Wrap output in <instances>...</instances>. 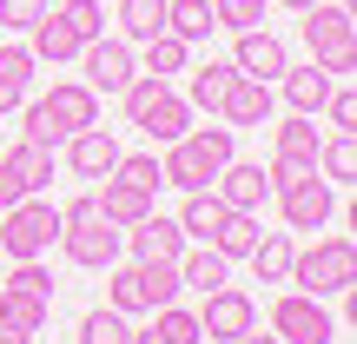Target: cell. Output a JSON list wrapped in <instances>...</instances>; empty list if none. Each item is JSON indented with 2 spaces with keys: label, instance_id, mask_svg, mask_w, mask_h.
<instances>
[{
  "label": "cell",
  "instance_id": "obj_34",
  "mask_svg": "<svg viewBox=\"0 0 357 344\" xmlns=\"http://www.w3.org/2000/svg\"><path fill=\"white\" fill-rule=\"evenodd\" d=\"M153 331L166 338V344H205L199 338V311H185L178 298H172V305H159V324H153Z\"/></svg>",
  "mask_w": 357,
  "mask_h": 344
},
{
  "label": "cell",
  "instance_id": "obj_26",
  "mask_svg": "<svg viewBox=\"0 0 357 344\" xmlns=\"http://www.w3.org/2000/svg\"><path fill=\"white\" fill-rule=\"evenodd\" d=\"M212 0H166V33H178L185 47H199V40H212Z\"/></svg>",
  "mask_w": 357,
  "mask_h": 344
},
{
  "label": "cell",
  "instance_id": "obj_6",
  "mask_svg": "<svg viewBox=\"0 0 357 344\" xmlns=\"http://www.w3.org/2000/svg\"><path fill=\"white\" fill-rule=\"evenodd\" d=\"M60 245H66V258H73L79 271H106L126 252V232L106 212H86V218H60Z\"/></svg>",
  "mask_w": 357,
  "mask_h": 344
},
{
  "label": "cell",
  "instance_id": "obj_28",
  "mask_svg": "<svg viewBox=\"0 0 357 344\" xmlns=\"http://www.w3.org/2000/svg\"><path fill=\"white\" fill-rule=\"evenodd\" d=\"M218 218H225V199H218L212 186H205V192H185V212H178V232H185V239L205 245L218 232Z\"/></svg>",
  "mask_w": 357,
  "mask_h": 344
},
{
  "label": "cell",
  "instance_id": "obj_30",
  "mask_svg": "<svg viewBox=\"0 0 357 344\" xmlns=\"http://www.w3.org/2000/svg\"><path fill=\"white\" fill-rule=\"evenodd\" d=\"M139 47H146V73H153V80H172V73H185V40H178V33H153V40H139Z\"/></svg>",
  "mask_w": 357,
  "mask_h": 344
},
{
  "label": "cell",
  "instance_id": "obj_14",
  "mask_svg": "<svg viewBox=\"0 0 357 344\" xmlns=\"http://www.w3.org/2000/svg\"><path fill=\"white\" fill-rule=\"evenodd\" d=\"M231 66H238L245 80H265V87H271V80H278L291 60H284V40L271 33V27H245V33H238V53H231Z\"/></svg>",
  "mask_w": 357,
  "mask_h": 344
},
{
  "label": "cell",
  "instance_id": "obj_31",
  "mask_svg": "<svg viewBox=\"0 0 357 344\" xmlns=\"http://www.w3.org/2000/svg\"><path fill=\"white\" fill-rule=\"evenodd\" d=\"M13 172L26 179V192H47V179H53V146H40V140H26L20 133V146H13Z\"/></svg>",
  "mask_w": 357,
  "mask_h": 344
},
{
  "label": "cell",
  "instance_id": "obj_15",
  "mask_svg": "<svg viewBox=\"0 0 357 344\" xmlns=\"http://www.w3.org/2000/svg\"><path fill=\"white\" fill-rule=\"evenodd\" d=\"M119 166V140L106 126H79L73 140H66V172L73 179H106Z\"/></svg>",
  "mask_w": 357,
  "mask_h": 344
},
{
  "label": "cell",
  "instance_id": "obj_27",
  "mask_svg": "<svg viewBox=\"0 0 357 344\" xmlns=\"http://www.w3.org/2000/svg\"><path fill=\"white\" fill-rule=\"evenodd\" d=\"M153 33H166V0H119V40L139 47Z\"/></svg>",
  "mask_w": 357,
  "mask_h": 344
},
{
  "label": "cell",
  "instance_id": "obj_12",
  "mask_svg": "<svg viewBox=\"0 0 357 344\" xmlns=\"http://www.w3.org/2000/svg\"><path fill=\"white\" fill-rule=\"evenodd\" d=\"M79 60H86V87H93V93H119L132 73H139L132 47H126V40H106V33L86 40V47H79Z\"/></svg>",
  "mask_w": 357,
  "mask_h": 344
},
{
  "label": "cell",
  "instance_id": "obj_17",
  "mask_svg": "<svg viewBox=\"0 0 357 344\" xmlns=\"http://www.w3.org/2000/svg\"><path fill=\"white\" fill-rule=\"evenodd\" d=\"M218 119H225L231 133H238V126H265V119H271V87L238 73V80L225 87V100H218Z\"/></svg>",
  "mask_w": 357,
  "mask_h": 344
},
{
  "label": "cell",
  "instance_id": "obj_41",
  "mask_svg": "<svg viewBox=\"0 0 357 344\" xmlns=\"http://www.w3.org/2000/svg\"><path fill=\"white\" fill-rule=\"evenodd\" d=\"M13 199H26V179L13 172V159H7V153H0V212H7Z\"/></svg>",
  "mask_w": 357,
  "mask_h": 344
},
{
  "label": "cell",
  "instance_id": "obj_4",
  "mask_svg": "<svg viewBox=\"0 0 357 344\" xmlns=\"http://www.w3.org/2000/svg\"><path fill=\"white\" fill-rule=\"evenodd\" d=\"M305 47L318 66H331L337 80L357 73V7L351 0H337V7H305Z\"/></svg>",
  "mask_w": 357,
  "mask_h": 344
},
{
  "label": "cell",
  "instance_id": "obj_16",
  "mask_svg": "<svg viewBox=\"0 0 357 344\" xmlns=\"http://www.w3.org/2000/svg\"><path fill=\"white\" fill-rule=\"evenodd\" d=\"M132 126H139V133H146L153 146H172V140H185V126H192V106H185V93L159 87L153 100H146V113L132 119Z\"/></svg>",
  "mask_w": 357,
  "mask_h": 344
},
{
  "label": "cell",
  "instance_id": "obj_36",
  "mask_svg": "<svg viewBox=\"0 0 357 344\" xmlns=\"http://www.w3.org/2000/svg\"><path fill=\"white\" fill-rule=\"evenodd\" d=\"M113 179H126V186H139V192H159V186H166V179H159V153H119Z\"/></svg>",
  "mask_w": 357,
  "mask_h": 344
},
{
  "label": "cell",
  "instance_id": "obj_45",
  "mask_svg": "<svg viewBox=\"0 0 357 344\" xmlns=\"http://www.w3.org/2000/svg\"><path fill=\"white\" fill-rule=\"evenodd\" d=\"M132 344H166V338H159V331H132Z\"/></svg>",
  "mask_w": 357,
  "mask_h": 344
},
{
  "label": "cell",
  "instance_id": "obj_20",
  "mask_svg": "<svg viewBox=\"0 0 357 344\" xmlns=\"http://www.w3.org/2000/svg\"><path fill=\"white\" fill-rule=\"evenodd\" d=\"M47 318H53V298L20 292V285H0V324H13V331L40 338V331H47Z\"/></svg>",
  "mask_w": 357,
  "mask_h": 344
},
{
  "label": "cell",
  "instance_id": "obj_44",
  "mask_svg": "<svg viewBox=\"0 0 357 344\" xmlns=\"http://www.w3.org/2000/svg\"><path fill=\"white\" fill-rule=\"evenodd\" d=\"M231 344H278V338H265V331L252 324V331H245V338H231Z\"/></svg>",
  "mask_w": 357,
  "mask_h": 344
},
{
  "label": "cell",
  "instance_id": "obj_43",
  "mask_svg": "<svg viewBox=\"0 0 357 344\" xmlns=\"http://www.w3.org/2000/svg\"><path fill=\"white\" fill-rule=\"evenodd\" d=\"M0 344H33L26 331H13V324H0Z\"/></svg>",
  "mask_w": 357,
  "mask_h": 344
},
{
  "label": "cell",
  "instance_id": "obj_25",
  "mask_svg": "<svg viewBox=\"0 0 357 344\" xmlns=\"http://www.w3.org/2000/svg\"><path fill=\"white\" fill-rule=\"evenodd\" d=\"M26 33H33V47H26V53H33V60H53V66H60V60H73V53H79V40H73V27H66L60 20V13H40V20L33 27H26Z\"/></svg>",
  "mask_w": 357,
  "mask_h": 344
},
{
  "label": "cell",
  "instance_id": "obj_5",
  "mask_svg": "<svg viewBox=\"0 0 357 344\" xmlns=\"http://www.w3.org/2000/svg\"><path fill=\"white\" fill-rule=\"evenodd\" d=\"M53 239H60V205L40 199V192H26L0 212V252L7 258H40Z\"/></svg>",
  "mask_w": 357,
  "mask_h": 344
},
{
  "label": "cell",
  "instance_id": "obj_46",
  "mask_svg": "<svg viewBox=\"0 0 357 344\" xmlns=\"http://www.w3.org/2000/svg\"><path fill=\"white\" fill-rule=\"evenodd\" d=\"M278 7H291V13H305V7H318V0H278Z\"/></svg>",
  "mask_w": 357,
  "mask_h": 344
},
{
  "label": "cell",
  "instance_id": "obj_18",
  "mask_svg": "<svg viewBox=\"0 0 357 344\" xmlns=\"http://www.w3.org/2000/svg\"><path fill=\"white\" fill-rule=\"evenodd\" d=\"M278 87H284V100H291V113H318V106L331 100L337 73L311 60V66H284V73H278Z\"/></svg>",
  "mask_w": 357,
  "mask_h": 344
},
{
  "label": "cell",
  "instance_id": "obj_2",
  "mask_svg": "<svg viewBox=\"0 0 357 344\" xmlns=\"http://www.w3.org/2000/svg\"><path fill=\"white\" fill-rule=\"evenodd\" d=\"M298 292L311 298H351L357 292V239H344V232H324L311 252H291V278Z\"/></svg>",
  "mask_w": 357,
  "mask_h": 344
},
{
  "label": "cell",
  "instance_id": "obj_11",
  "mask_svg": "<svg viewBox=\"0 0 357 344\" xmlns=\"http://www.w3.org/2000/svg\"><path fill=\"white\" fill-rule=\"evenodd\" d=\"M178 252H185V232H178V218H159L146 212L139 225H126V252L132 265H178Z\"/></svg>",
  "mask_w": 357,
  "mask_h": 344
},
{
  "label": "cell",
  "instance_id": "obj_8",
  "mask_svg": "<svg viewBox=\"0 0 357 344\" xmlns=\"http://www.w3.org/2000/svg\"><path fill=\"white\" fill-rule=\"evenodd\" d=\"M318 126H311V113H291L278 133H271V186H291V179L318 172Z\"/></svg>",
  "mask_w": 357,
  "mask_h": 344
},
{
  "label": "cell",
  "instance_id": "obj_24",
  "mask_svg": "<svg viewBox=\"0 0 357 344\" xmlns=\"http://www.w3.org/2000/svg\"><path fill=\"white\" fill-rule=\"evenodd\" d=\"M291 252H298L291 232H258V245H252L245 258H252L258 285H284V278H291Z\"/></svg>",
  "mask_w": 357,
  "mask_h": 344
},
{
  "label": "cell",
  "instance_id": "obj_21",
  "mask_svg": "<svg viewBox=\"0 0 357 344\" xmlns=\"http://www.w3.org/2000/svg\"><path fill=\"white\" fill-rule=\"evenodd\" d=\"M178 285H192V292H218V285H231V258L212 252V245H185V252H178Z\"/></svg>",
  "mask_w": 357,
  "mask_h": 344
},
{
  "label": "cell",
  "instance_id": "obj_22",
  "mask_svg": "<svg viewBox=\"0 0 357 344\" xmlns=\"http://www.w3.org/2000/svg\"><path fill=\"white\" fill-rule=\"evenodd\" d=\"M93 199H100V212L113 218L119 232H126V225H139V218L153 212V199H159V192H139V186H126V179H113V172H106V192H93Z\"/></svg>",
  "mask_w": 357,
  "mask_h": 344
},
{
  "label": "cell",
  "instance_id": "obj_35",
  "mask_svg": "<svg viewBox=\"0 0 357 344\" xmlns=\"http://www.w3.org/2000/svg\"><path fill=\"white\" fill-rule=\"evenodd\" d=\"M60 20L73 27V40H79V47L106 33V7H100V0H66V7H60Z\"/></svg>",
  "mask_w": 357,
  "mask_h": 344
},
{
  "label": "cell",
  "instance_id": "obj_9",
  "mask_svg": "<svg viewBox=\"0 0 357 344\" xmlns=\"http://www.w3.org/2000/svg\"><path fill=\"white\" fill-rule=\"evenodd\" d=\"M271 192H278V212H284L291 232H324L331 212H337V192H331L324 172H305V179H291V186H271Z\"/></svg>",
  "mask_w": 357,
  "mask_h": 344
},
{
  "label": "cell",
  "instance_id": "obj_7",
  "mask_svg": "<svg viewBox=\"0 0 357 344\" xmlns=\"http://www.w3.org/2000/svg\"><path fill=\"white\" fill-rule=\"evenodd\" d=\"M271 338H278V344H331L337 324H331V311H324V298L284 292L278 305H271Z\"/></svg>",
  "mask_w": 357,
  "mask_h": 344
},
{
  "label": "cell",
  "instance_id": "obj_32",
  "mask_svg": "<svg viewBox=\"0 0 357 344\" xmlns=\"http://www.w3.org/2000/svg\"><path fill=\"white\" fill-rule=\"evenodd\" d=\"M79 344H132V324H126V311H113V305L86 311V318H79Z\"/></svg>",
  "mask_w": 357,
  "mask_h": 344
},
{
  "label": "cell",
  "instance_id": "obj_23",
  "mask_svg": "<svg viewBox=\"0 0 357 344\" xmlns=\"http://www.w3.org/2000/svg\"><path fill=\"white\" fill-rule=\"evenodd\" d=\"M231 80H238V66H231V60H205V66H192V80H185V106H192V113H218V100H225Z\"/></svg>",
  "mask_w": 357,
  "mask_h": 344
},
{
  "label": "cell",
  "instance_id": "obj_37",
  "mask_svg": "<svg viewBox=\"0 0 357 344\" xmlns=\"http://www.w3.org/2000/svg\"><path fill=\"white\" fill-rule=\"evenodd\" d=\"M212 20L225 27V33H245V27L265 20V0H212Z\"/></svg>",
  "mask_w": 357,
  "mask_h": 344
},
{
  "label": "cell",
  "instance_id": "obj_40",
  "mask_svg": "<svg viewBox=\"0 0 357 344\" xmlns=\"http://www.w3.org/2000/svg\"><path fill=\"white\" fill-rule=\"evenodd\" d=\"M40 13H47V0H0V27H7V33H26Z\"/></svg>",
  "mask_w": 357,
  "mask_h": 344
},
{
  "label": "cell",
  "instance_id": "obj_13",
  "mask_svg": "<svg viewBox=\"0 0 357 344\" xmlns=\"http://www.w3.org/2000/svg\"><path fill=\"white\" fill-rule=\"evenodd\" d=\"M212 192L225 199V212H258V205L271 199V172L265 166H245V159H225L212 179Z\"/></svg>",
  "mask_w": 357,
  "mask_h": 344
},
{
  "label": "cell",
  "instance_id": "obj_39",
  "mask_svg": "<svg viewBox=\"0 0 357 344\" xmlns=\"http://www.w3.org/2000/svg\"><path fill=\"white\" fill-rule=\"evenodd\" d=\"M318 113H331L337 133H357V93H351V87H331V100H324Z\"/></svg>",
  "mask_w": 357,
  "mask_h": 344
},
{
  "label": "cell",
  "instance_id": "obj_10",
  "mask_svg": "<svg viewBox=\"0 0 357 344\" xmlns=\"http://www.w3.org/2000/svg\"><path fill=\"white\" fill-rule=\"evenodd\" d=\"M258 324V305L238 292V285H218V292H205V305H199V338H218V344H231V338H245Z\"/></svg>",
  "mask_w": 357,
  "mask_h": 344
},
{
  "label": "cell",
  "instance_id": "obj_29",
  "mask_svg": "<svg viewBox=\"0 0 357 344\" xmlns=\"http://www.w3.org/2000/svg\"><path fill=\"white\" fill-rule=\"evenodd\" d=\"M258 232H265V225H258V212H225V218H218V232H212L205 245H212V252H225V258H245V252L258 245Z\"/></svg>",
  "mask_w": 357,
  "mask_h": 344
},
{
  "label": "cell",
  "instance_id": "obj_33",
  "mask_svg": "<svg viewBox=\"0 0 357 344\" xmlns=\"http://www.w3.org/2000/svg\"><path fill=\"white\" fill-rule=\"evenodd\" d=\"M318 172L331 179V186H351L357 179V133H337L331 146H318Z\"/></svg>",
  "mask_w": 357,
  "mask_h": 344
},
{
  "label": "cell",
  "instance_id": "obj_38",
  "mask_svg": "<svg viewBox=\"0 0 357 344\" xmlns=\"http://www.w3.org/2000/svg\"><path fill=\"white\" fill-rule=\"evenodd\" d=\"M33 53H26V47H0V80H7V87H20L26 93V80H33Z\"/></svg>",
  "mask_w": 357,
  "mask_h": 344
},
{
  "label": "cell",
  "instance_id": "obj_1",
  "mask_svg": "<svg viewBox=\"0 0 357 344\" xmlns=\"http://www.w3.org/2000/svg\"><path fill=\"white\" fill-rule=\"evenodd\" d=\"M231 140H238L231 126H185V140H172L166 159H159V179L178 192H205L218 179V166L231 159Z\"/></svg>",
  "mask_w": 357,
  "mask_h": 344
},
{
  "label": "cell",
  "instance_id": "obj_19",
  "mask_svg": "<svg viewBox=\"0 0 357 344\" xmlns=\"http://www.w3.org/2000/svg\"><path fill=\"white\" fill-rule=\"evenodd\" d=\"M106 305L113 311H153V285H146V265H132V258H113L106 265Z\"/></svg>",
  "mask_w": 357,
  "mask_h": 344
},
{
  "label": "cell",
  "instance_id": "obj_42",
  "mask_svg": "<svg viewBox=\"0 0 357 344\" xmlns=\"http://www.w3.org/2000/svg\"><path fill=\"white\" fill-rule=\"evenodd\" d=\"M20 100H26V93H20V87H7V80H0V113H13V106H20Z\"/></svg>",
  "mask_w": 357,
  "mask_h": 344
},
{
  "label": "cell",
  "instance_id": "obj_3",
  "mask_svg": "<svg viewBox=\"0 0 357 344\" xmlns=\"http://www.w3.org/2000/svg\"><path fill=\"white\" fill-rule=\"evenodd\" d=\"M79 126H100V93L86 80H60L47 100L26 106V140H40V146H66Z\"/></svg>",
  "mask_w": 357,
  "mask_h": 344
}]
</instances>
